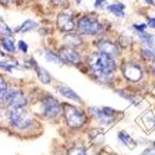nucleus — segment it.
I'll list each match as a JSON object with an SVG mask.
<instances>
[{
  "label": "nucleus",
  "instance_id": "nucleus-16",
  "mask_svg": "<svg viewBox=\"0 0 155 155\" xmlns=\"http://www.w3.org/2000/svg\"><path fill=\"white\" fill-rule=\"evenodd\" d=\"M118 139H119V141L122 144H124L125 147H130V148H133L135 144H134V140L130 138V135L129 134H127L125 132H119L118 133Z\"/></svg>",
  "mask_w": 155,
  "mask_h": 155
},
{
  "label": "nucleus",
  "instance_id": "nucleus-13",
  "mask_svg": "<svg viewBox=\"0 0 155 155\" xmlns=\"http://www.w3.org/2000/svg\"><path fill=\"white\" fill-rule=\"evenodd\" d=\"M57 91L63 96V97H66L67 99L70 101H74V102H81V98L80 96L77 94L73 89H71L70 87H64V86H58L57 87Z\"/></svg>",
  "mask_w": 155,
  "mask_h": 155
},
{
  "label": "nucleus",
  "instance_id": "nucleus-24",
  "mask_svg": "<svg viewBox=\"0 0 155 155\" xmlns=\"http://www.w3.org/2000/svg\"><path fill=\"white\" fill-rule=\"evenodd\" d=\"M143 56L145 57V58H149V60H154L155 58V52L154 51H151V50H143Z\"/></svg>",
  "mask_w": 155,
  "mask_h": 155
},
{
  "label": "nucleus",
  "instance_id": "nucleus-9",
  "mask_svg": "<svg viewBox=\"0 0 155 155\" xmlns=\"http://www.w3.org/2000/svg\"><path fill=\"white\" fill-rule=\"evenodd\" d=\"M58 57L61 58V61L66 62V63H71V64H78L81 61L80 55L76 52V51L68 46L61 47L58 50Z\"/></svg>",
  "mask_w": 155,
  "mask_h": 155
},
{
  "label": "nucleus",
  "instance_id": "nucleus-33",
  "mask_svg": "<svg viewBox=\"0 0 155 155\" xmlns=\"http://www.w3.org/2000/svg\"><path fill=\"white\" fill-rule=\"evenodd\" d=\"M101 155H108V154H101Z\"/></svg>",
  "mask_w": 155,
  "mask_h": 155
},
{
  "label": "nucleus",
  "instance_id": "nucleus-25",
  "mask_svg": "<svg viewBox=\"0 0 155 155\" xmlns=\"http://www.w3.org/2000/svg\"><path fill=\"white\" fill-rule=\"evenodd\" d=\"M134 29L137 30L138 34H143V32H145L147 25H145V24H135V25H134Z\"/></svg>",
  "mask_w": 155,
  "mask_h": 155
},
{
  "label": "nucleus",
  "instance_id": "nucleus-21",
  "mask_svg": "<svg viewBox=\"0 0 155 155\" xmlns=\"http://www.w3.org/2000/svg\"><path fill=\"white\" fill-rule=\"evenodd\" d=\"M6 92H8V86H6V82H5V80L3 78V77L0 76V102H2V101L4 99V97H5Z\"/></svg>",
  "mask_w": 155,
  "mask_h": 155
},
{
  "label": "nucleus",
  "instance_id": "nucleus-27",
  "mask_svg": "<svg viewBox=\"0 0 155 155\" xmlns=\"http://www.w3.org/2000/svg\"><path fill=\"white\" fill-rule=\"evenodd\" d=\"M148 25H149L150 28L155 29V18H149L148 19Z\"/></svg>",
  "mask_w": 155,
  "mask_h": 155
},
{
  "label": "nucleus",
  "instance_id": "nucleus-26",
  "mask_svg": "<svg viewBox=\"0 0 155 155\" xmlns=\"http://www.w3.org/2000/svg\"><path fill=\"white\" fill-rule=\"evenodd\" d=\"M18 47H19V50L21 51V52H24V54H26L28 52V45H26V42L25 41H22V40H20L19 42H18Z\"/></svg>",
  "mask_w": 155,
  "mask_h": 155
},
{
  "label": "nucleus",
  "instance_id": "nucleus-4",
  "mask_svg": "<svg viewBox=\"0 0 155 155\" xmlns=\"http://www.w3.org/2000/svg\"><path fill=\"white\" fill-rule=\"evenodd\" d=\"M64 117H66V122L70 127L72 128H80L84 124V113L77 107L64 104Z\"/></svg>",
  "mask_w": 155,
  "mask_h": 155
},
{
  "label": "nucleus",
  "instance_id": "nucleus-30",
  "mask_svg": "<svg viewBox=\"0 0 155 155\" xmlns=\"http://www.w3.org/2000/svg\"><path fill=\"white\" fill-rule=\"evenodd\" d=\"M144 2L147 3V4H149V5H155V3H154V0H144Z\"/></svg>",
  "mask_w": 155,
  "mask_h": 155
},
{
  "label": "nucleus",
  "instance_id": "nucleus-34",
  "mask_svg": "<svg viewBox=\"0 0 155 155\" xmlns=\"http://www.w3.org/2000/svg\"><path fill=\"white\" fill-rule=\"evenodd\" d=\"M154 72H155V67H154Z\"/></svg>",
  "mask_w": 155,
  "mask_h": 155
},
{
  "label": "nucleus",
  "instance_id": "nucleus-29",
  "mask_svg": "<svg viewBox=\"0 0 155 155\" xmlns=\"http://www.w3.org/2000/svg\"><path fill=\"white\" fill-rule=\"evenodd\" d=\"M104 2H106V0H96V2H94V6L98 8V6H101Z\"/></svg>",
  "mask_w": 155,
  "mask_h": 155
},
{
  "label": "nucleus",
  "instance_id": "nucleus-32",
  "mask_svg": "<svg viewBox=\"0 0 155 155\" xmlns=\"http://www.w3.org/2000/svg\"><path fill=\"white\" fill-rule=\"evenodd\" d=\"M76 3H78V4H80V3H82V0H76Z\"/></svg>",
  "mask_w": 155,
  "mask_h": 155
},
{
  "label": "nucleus",
  "instance_id": "nucleus-2",
  "mask_svg": "<svg viewBox=\"0 0 155 155\" xmlns=\"http://www.w3.org/2000/svg\"><path fill=\"white\" fill-rule=\"evenodd\" d=\"M9 120L12 127L25 129L31 125L32 117L24 108H11L9 109Z\"/></svg>",
  "mask_w": 155,
  "mask_h": 155
},
{
  "label": "nucleus",
  "instance_id": "nucleus-10",
  "mask_svg": "<svg viewBox=\"0 0 155 155\" xmlns=\"http://www.w3.org/2000/svg\"><path fill=\"white\" fill-rule=\"evenodd\" d=\"M91 113L94 115V118L101 123V124H104V125H109L114 122V118L113 115H109L107 114L103 109H99V108H89Z\"/></svg>",
  "mask_w": 155,
  "mask_h": 155
},
{
  "label": "nucleus",
  "instance_id": "nucleus-7",
  "mask_svg": "<svg viewBox=\"0 0 155 155\" xmlns=\"http://www.w3.org/2000/svg\"><path fill=\"white\" fill-rule=\"evenodd\" d=\"M57 26L62 31H71L74 28V16L72 10H63L57 18Z\"/></svg>",
  "mask_w": 155,
  "mask_h": 155
},
{
  "label": "nucleus",
  "instance_id": "nucleus-8",
  "mask_svg": "<svg viewBox=\"0 0 155 155\" xmlns=\"http://www.w3.org/2000/svg\"><path fill=\"white\" fill-rule=\"evenodd\" d=\"M123 73L125 76V78L130 82H138L141 78V76H143V71H141L140 66L133 62H128L124 64Z\"/></svg>",
  "mask_w": 155,
  "mask_h": 155
},
{
  "label": "nucleus",
  "instance_id": "nucleus-23",
  "mask_svg": "<svg viewBox=\"0 0 155 155\" xmlns=\"http://www.w3.org/2000/svg\"><path fill=\"white\" fill-rule=\"evenodd\" d=\"M68 154H70V155H87L86 151H84L82 148H73V149L70 150Z\"/></svg>",
  "mask_w": 155,
  "mask_h": 155
},
{
  "label": "nucleus",
  "instance_id": "nucleus-1",
  "mask_svg": "<svg viewBox=\"0 0 155 155\" xmlns=\"http://www.w3.org/2000/svg\"><path fill=\"white\" fill-rule=\"evenodd\" d=\"M93 73L101 80H107L113 74L115 70V62L113 57L103 54V52H94L88 60Z\"/></svg>",
  "mask_w": 155,
  "mask_h": 155
},
{
  "label": "nucleus",
  "instance_id": "nucleus-31",
  "mask_svg": "<svg viewBox=\"0 0 155 155\" xmlns=\"http://www.w3.org/2000/svg\"><path fill=\"white\" fill-rule=\"evenodd\" d=\"M3 56H4V52H3L2 50H0V57H3Z\"/></svg>",
  "mask_w": 155,
  "mask_h": 155
},
{
  "label": "nucleus",
  "instance_id": "nucleus-6",
  "mask_svg": "<svg viewBox=\"0 0 155 155\" xmlns=\"http://www.w3.org/2000/svg\"><path fill=\"white\" fill-rule=\"evenodd\" d=\"M2 102L5 103V104L9 107V109H11V108H24L28 104L26 97L22 94L21 91H18V89H10V91H8Z\"/></svg>",
  "mask_w": 155,
  "mask_h": 155
},
{
  "label": "nucleus",
  "instance_id": "nucleus-22",
  "mask_svg": "<svg viewBox=\"0 0 155 155\" xmlns=\"http://www.w3.org/2000/svg\"><path fill=\"white\" fill-rule=\"evenodd\" d=\"M0 32L2 34H4L5 36H10L11 34H12V31H11V29L8 26V25L3 21V19L0 18Z\"/></svg>",
  "mask_w": 155,
  "mask_h": 155
},
{
  "label": "nucleus",
  "instance_id": "nucleus-19",
  "mask_svg": "<svg viewBox=\"0 0 155 155\" xmlns=\"http://www.w3.org/2000/svg\"><path fill=\"white\" fill-rule=\"evenodd\" d=\"M45 60L48 61V62H52V63H61V58L58 57V55H55L54 52H51V51H46L45 52Z\"/></svg>",
  "mask_w": 155,
  "mask_h": 155
},
{
  "label": "nucleus",
  "instance_id": "nucleus-28",
  "mask_svg": "<svg viewBox=\"0 0 155 155\" xmlns=\"http://www.w3.org/2000/svg\"><path fill=\"white\" fill-rule=\"evenodd\" d=\"M143 155H155V145H154V148H151V149L147 150Z\"/></svg>",
  "mask_w": 155,
  "mask_h": 155
},
{
  "label": "nucleus",
  "instance_id": "nucleus-20",
  "mask_svg": "<svg viewBox=\"0 0 155 155\" xmlns=\"http://www.w3.org/2000/svg\"><path fill=\"white\" fill-rule=\"evenodd\" d=\"M139 35H141L143 40L147 42V45H148L150 48H155V36H154V35H148V34H145V32L139 34Z\"/></svg>",
  "mask_w": 155,
  "mask_h": 155
},
{
  "label": "nucleus",
  "instance_id": "nucleus-14",
  "mask_svg": "<svg viewBox=\"0 0 155 155\" xmlns=\"http://www.w3.org/2000/svg\"><path fill=\"white\" fill-rule=\"evenodd\" d=\"M124 9H125V6L120 3H114V4H110V5L107 6V11H109L110 14H113L117 18H123L124 16Z\"/></svg>",
  "mask_w": 155,
  "mask_h": 155
},
{
  "label": "nucleus",
  "instance_id": "nucleus-5",
  "mask_svg": "<svg viewBox=\"0 0 155 155\" xmlns=\"http://www.w3.org/2000/svg\"><path fill=\"white\" fill-rule=\"evenodd\" d=\"M60 109H61V104L60 102L54 98L52 96L46 94L42 99H41V112L45 117L47 118H56L60 114Z\"/></svg>",
  "mask_w": 155,
  "mask_h": 155
},
{
  "label": "nucleus",
  "instance_id": "nucleus-18",
  "mask_svg": "<svg viewBox=\"0 0 155 155\" xmlns=\"http://www.w3.org/2000/svg\"><path fill=\"white\" fill-rule=\"evenodd\" d=\"M3 46H4L8 51H10V52H14V51H15L14 40H12L10 36H5V37H3Z\"/></svg>",
  "mask_w": 155,
  "mask_h": 155
},
{
  "label": "nucleus",
  "instance_id": "nucleus-15",
  "mask_svg": "<svg viewBox=\"0 0 155 155\" xmlns=\"http://www.w3.org/2000/svg\"><path fill=\"white\" fill-rule=\"evenodd\" d=\"M35 28H37V24L35 21H31V20H28V21H25L22 22L20 26L16 28V32H28L30 30H34Z\"/></svg>",
  "mask_w": 155,
  "mask_h": 155
},
{
  "label": "nucleus",
  "instance_id": "nucleus-17",
  "mask_svg": "<svg viewBox=\"0 0 155 155\" xmlns=\"http://www.w3.org/2000/svg\"><path fill=\"white\" fill-rule=\"evenodd\" d=\"M64 40L67 41V44L70 45V47H71V46H78V45L81 44L80 36L76 35V34H70V35H67L66 37H64Z\"/></svg>",
  "mask_w": 155,
  "mask_h": 155
},
{
  "label": "nucleus",
  "instance_id": "nucleus-3",
  "mask_svg": "<svg viewBox=\"0 0 155 155\" xmlns=\"http://www.w3.org/2000/svg\"><path fill=\"white\" fill-rule=\"evenodd\" d=\"M77 29H78L80 34L96 35L101 31V22L93 15H84L77 22Z\"/></svg>",
  "mask_w": 155,
  "mask_h": 155
},
{
  "label": "nucleus",
  "instance_id": "nucleus-11",
  "mask_svg": "<svg viewBox=\"0 0 155 155\" xmlns=\"http://www.w3.org/2000/svg\"><path fill=\"white\" fill-rule=\"evenodd\" d=\"M98 48H99V52H103V54H106L110 57H113V56H115L118 54L117 45H114L110 41H101L98 44Z\"/></svg>",
  "mask_w": 155,
  "mask_h": 155
},
{
  "label": "nucleus",
  "instance_id": "nucleus-12",
  "mask_svg": "<svg viewBox=\"0 0 155 155\" xmlns=\"http://www.w3.org/2000/svg\"><path fill=\"white\" fill-rule=\"evenodd\" d=\"M31 63H32V66H34V68L36 71V74H37L38 78H40V81L44 84H48L51 82V76L47 73V71L45 68H42L41 66H38V64L35 62V60H32V58H31Z\"/></svg>",
  "mask_w": 155,
  "mask_h": 155
}]
</instances>
